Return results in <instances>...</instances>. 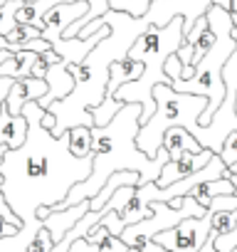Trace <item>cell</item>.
<instances>
[{
    "mask_svg": "<svg viewBox=\"0 0 237 252\" xmlns=\"http://www.w3.org/2000/svg\"><path fill=\"white\" fill-rule=\"evenodd\" d=\"M212 156H215V154H212V151H207V149H203L200 154L183 151L176 161H168V163L163 166V173H161V178L156 181V183H158V188H168V186H173V183H178V181H183V178H188V176L198 173L200 168H205V166H207V161H210Z\"/></svg>",
    "mask_w": 237,
    "mask_h": 252,
    "instance_id": "9",
    "label": "cell"
},
{
    "mask_svg": "<svg viewBox=\"0 0 237 252\" xmlns=\"http://www.w3.org/2000/svg\"><path fill=\"white\" fill-rule=\"evenodd\" d=\"M45 82H47V94L37 101L42 109H50L55 101L67 99V96L72 94V89H74V77H72L67 62L52 64V67L47 69V74H45Z\"/></svg>",
    "mask_w": 237,
    "mask_h": 252,
    "instance_id": "11",
    "label": "cell"
},
{
    "mask_svg": "<svg viewBox=\"0 0 237 252\" xmlns=\"http://www.w3.org/2000/svg\"><path fill=\"white\" fill-rule=\"evenodd\" d=\"M5 3H8V0H0V8H3V5H5Z\"/></svg>",
    "mask_w": 237,
    "mask_h": 252,
    "instance_id": "35",
    "label": "cell"
},
{
    "mask_svg": "<svg viewBox=\"0 0 237 252\" xmlns=\"http://www.w3.org/2000/svg\"><path fill=\"white\" fill-rule=\"evenodd\" d=\"M220 158L225 161L227 168H230L232 163H237V131L227 136V141H225V146H222V151H220Z\"/></svg>",
    "mask_w": 237,
    "mask_h": 252,
    "instance_id": "22",
    "label": "cell"
},
{
    "mask_svg": "<svg viewBox=\"0 0 237 252\" xmlns=\"http://www.w3.org/2000/svg\"><path fill=\"white\" fill-rule=\"evenodd\" d=\"M166 74H168L171 82H173V79H183V62H180V57H178L176 52L166 60Z\"/></svg>",
    "mask_w": 237,
    "mask_h": 252,
    "instance_id": "24",
    "label": "cell"
},
{
    "mask_svg": "<svg viewBox=\"0 0 237 252\" xmlns=\"http://www.w3.org/2000/svg\"><path fill=\"white\" fill-rule=\"evenodd\" d=\"M222 82H225V99L220 109L215 111V119L210 126H200L198 131V144L215 156H220L225 141L230 134L237 131V50L230 55L227 64L222 67Z\"/></svg>",
    "mask_w": 237,
    "mask_h": 252,
    "instance_id": "6",
    "label": "cell"
},
{
    "mask_svg": "<svg viewBox=\"0 0 237 252\" xmlns=\"http://www.w3.org/2000/svg\"><path fill=\"white\" fill-rule=\"evenodd\" d=\"M109 8L116 13H126L131 18H144L151 8V0H109Z\"/></svg>",
    "mask_w": 237,
    "mask_h": 252,
    "instance_id": "20",
    "label": "cell"
},
{
    "mask_svg": "<svg viewBox=\"0 0 237 252\" xmlns=\"http://www.w3.org/2000/svg\"><path fill=\"white\" fill-rule=\"evenodd\" d=\"M25 3H35V0H25Z\"/></svg>",
    "mask_w": 237,
    "mask_h": 252,
    "instance_id": "36",
    "label": "cell"
},
{
    "mask_svg": "<svg viewBox=\"0 0 237 252\" xmlns=\"http://www.w3.org/2000/svg\"><path fill=\"white\" fill-rule=\"evenodd\" d=\"M3 183H5V178H3V173H0V188H3Z\"/></svg>",
    "mask_w": 237,
    "mask_h": 252,
    "instance_id": "34",
    "label": "cell"
},
{
    "mask_svg": "<svg viewBox=\"0 0 237 252\" xmlns=\"http://www.w3.org/2000/svg\"><path fill=\"white\" fill-rule=\"evenodd\" d=\"M212 5L222 8V10L232 18V23L237 25V0H212Z\"/></svg>",
    "mask_w": 237,
    "mask_h": 252,
    "instance_id": "25",
    "label": "cell"
},
{
    "mask_svg": "<svg viewBox=\"0 0 237 252\" xmlns=\"http://www.w3.org/2000/svg\"><path fill=\"white\" fill-rule=\"evenodd\" d=\"M91 10V5L87 0H74V3H59L55 8H50L42 18L45 30H42V40H52V37H64L67 28L74 25L79 18H84Z\"/></svg>",
    "mask_w": 237,
    "mask_h": 252,
    "instance_id": "8",
    "label": "cell"
},
{
    "mask_svg": "<svg viewBox=\"0 0 237 252\" xmlns=\"http://www.w3.org/2000/svg\"><path fill=\"white\" fill-rule=\"evenodd\" d=\"M232 193H237V188L232 186L230 178H215V181H205V183L195 186L190 195H193L203 208H207L212 198H217V195H232Z\"/></svg>",
    "mask_w": 237,
    "mask_h": 252,
    "instance_id": "17",
    "label": "cell"
},
{
    "mask_svg": "<svg viewBox=\"0 0 237 252\" xmlns=\"http://www.w3.org/2000/svg\"><path fill=\"white\" fill-rule=\"evenodd\" d=\"M141 114H144L141 104H124V109L106 126H94L91 129V136H94L91 176L87 181L77 183L59 205L50 208L52 213L67 210V208L79 205L82 200L96 198L99 190L106 186V181L118 171H136V173H141L144 183H156L161 178L163 166L171 161V156L161 149L158 158H148L136 146V136H139V129H141Z\"/></svg>",
    "mask_w": 237,
    "mask_h": 252,
    "instance_id": "3",
    "label": "cell"
},
{
    "mask_svg": "<svg viewBox=\"0 0 237 252\" xmlns=\"http://www.w3.org/2000/svg\"><path fill=\"white\" fill-rule=\"evenodd\" d=\"M37 37H42V30L35 28V25H18L15 30H10V32L5 35L10 52H20L28 42H32V40H37Z\"/></svg>",
    "mask_w": 237,
    "mask_h": 252,
    "instance_id": "19",
    "label": "cell"
},
{
    "mask_svg": "<svg viewBox=\"0 0 237 252\" xmlns=\"http://www.w3.org/2000/svg\"><path fill=\"white\" fill-rule=\"evenodd\" d=\"M42 230V220H32V222H25L15 235L10 237H3L0 240V252H28L30 242L35 240V235Z\"/></svg>",
    "mask_w": 237,
    "mask_h": 252,
    "instance_id": "16",
    "label": "cell"
},
{
    "mask_svg": "<svg viewBox=\"0 0 237 252\" xmlns=\"http://www.w3.org/2000/svg\"><path fill=\"white\" fill-rule=\"evenodd\" d=\"M183 25H185V20L176 18L166 28H148L129 52L134 60L144 62V74L136 82L118 87V92L114 94V101L116 104H141L144 106L141 126L156 114V99H153L156 84H171V79L166 74V60L185 45Z\"/></svg>",
    "mask_w": 237,
    "mask_h": 252,
    "instance_id": "4",
    "label": "cell"
},
{
    "mask_svg": "<svg viewBox=\"0 0 237 252\" xmlns=\"http://www.w3.org/2000/svg\"><path fill=\"white\" fill-rule=\"evenodd\" d=\"M10 55H13L10 50H3V52H0V64H3ZM13 84H15V79H10V77H0V114H3V109H5V99H8Z\"/></svg>",
    "mask_w": 237,
    "mask_h": 252,
    "instance_id": "21",
    "label": "cell"
},
{
    "mask_svg": "<svg viewBox=\"0 0 237 252\" xmlns=\"http://www.w3.org/2000/svg\"><path fill=\"white\" fill-rule=\"evenodd\" d=\"M161 149L171 156V161H176L183 151H193V154H200L203 146L198 144V139L188 131V129H180V126H173V129H168L163 134V144Z\"/></svg>",
    "mask_w": 237,
    "mask_h": 252,
    "instance_id": "14",
    "label": "cell"
},
{
    "mask_svg": "<svg viewBox=\"0 0 237 252\" xmlns=\"http://www.w3.org/2000/svg\"><path fill=\"white\" fill-rule=\"evenodd\" d=\"M101 28H109V35L87 55L84 62L69 64V72L74 77L72 94L67 99H62V101H55L47 109L57 119L55 129H52V136H62L69 129H74V126H87V129H94L91 109L101 106L104 99H106L111 64L118 62V60H124L131 52V47L151 28V23L146 18H131L126 13L109 10L106 15L96 18L84 30H79L77 37L87 40V37L96 35Z\"/></svg>",
    "mask_w": 237,
    "mask_h": 252,
    "instance_id": "2",
    "label": "cell"
},
{
    "mask_svg": "<svg viewBox=\"0 0 237 252\" xmlns=\"http://www.w3.org/2000/svg\"><path fill=\"white\" fill-rule=\"evenodd\" d=\"M3 50H8V40H5V37H0V52H3Z\"/></svg>",
    "mask_w": 237,
    "mask_h": 252,
    "instance_id": "30",
    "label": "cell"
},
{
    "mask_svg": "<svg viewBox=\"0 0 237 252\" xmlns=\"http://www.w3.org/2000/svg\"><path fill=\"white\" fill-rule=\"evenodd\" d=\"M25 139H28V119L13 116L3 109V114H0V144L15 151L25 144Z\"/></svg>",
    "mask_w": 237,
    "mask_h": 252,
    "instance_id": "13",
    "label": "cell"
},
{
    "mask_svg": "<svg viewBox=\"0 0 237 252\" xmlns=\"http://www.w3.org/2000/svg\"><path fill=\"white\" fill-rule=\"evenodd\" d=\"M153 99H156V114L141 126L139 136H136V146L148 158H158L161 156L163 134L168 129H173V126L188 129L193 136H198V131H200V114L207 106L205 96L180 94L171 84H156Z\"/></svg>",
    "mask_w": 237,
    "mask_h": 252,
    "instance_id": "5",
    "label": "cell"
},
{
    "mask_svg": "<svg viewBox=\"0 0 237 252\" xmlns=\"http://www.w3.org/2000/svg\"><path fill=\"white\" fill-rule=\"evenodd\" d=\"M15 232H18V227L10 225L8 220H3V215H0V240H3V237H10V235H15Z\"/></svg>",
    "mask_w": 237,
    "mask_h": 252,
    "instance_id": "27",
    "label": "cell"
},
{
    "mask_svg": "<svg viewBox=\"0 0 237 252\" xmlns=\"http://www.w3.org/2000/svg\"><path fill=\"white\" fill-rule=\"evenodd\" d=\"M91 210V200H82L79 205H74V208H67V210H57V213H52L50 210V215L42 220V227L50 232V237H52V242L57 245L82 218H84V213H89Z\"/></svg>",
    "mask_w": 237,
    "mask_h": 252,
    "instance_id": "12",
    "label": "cell"
},
{
    "mask_svg": "<svg viewBox=\"0 0 237 252\" xmlns=\"http://www.w3.org/2000/svg\"><path fill=\"white\" fill-rule=\"evenodd\" d=\"M215 250L217 252H232V250H237V227L232 232H227V235H220L215 240Z\"/></svg>",
    "mask_w": 237,
    "mask_h": 252,
    "instance_id": "23",
    "label": "cell"
},
{
    "mask_svg": "<svg viewBox=\"0 0 237 252\" xmlns=\"http://www.w3.org/2000/svg\"><path fill=\"white\" fill-rule=\"evenodd\" d=\"M10 149L8 146H3V144H0V166H3V161H5V154H8Z\"/></svg>",
    "mask_w": 237,
    "mask_h": 252,
    "instance_id": "29",
    "label": "cell"
},
{
    "mask_svg": "<svg viewBox=\"0 0 237 252\" xmlns=\"http://www.w3.org/2000/svg\"><path fill=\"white\" fill-rule=\"evenodd\" d=\"M230 171H232V173H237V163H232V166H230Z\"/></svg>",
    "mask_w": 237,
    "mask_h": 252,
    "instance_id": "33",
    "label": "cell"
},
{
    "mask_svg": "<svg viewBox=\"0 0 237 252\" xmlns=\"http://www.w3.org/2000/svg\"><path fill=\"white\" fill-rule=\"evenodd\" d=\"M69 252H101V250H99V242H96V245H91V242H87L84 237H79V240H74V242H72Z\"/></svg>",
    "mask_w": 237,
    "mask_h": 252,
    "instance_id": "26",
    "label": "cell"
},
{
    "mask_svg": "<svg viewBox=\"0 0 237 252\" xmlns=\"http://www.w3.org/2000/svg\"><path fill=\"white\" fill-rule=\"evenodd\" d=\"M47 94V82L37 79V77H28V79H15L8 99H5V111L13 116H23L25 104L30 101H40Z\"/></svg>",
    "mask_w": 237,
    "mask_h": 252,
    "instance_id": "10",
    "label": "cell"
},
{
    "mask_svg": "<svg viewBox=\"0 0 237 252\" xmlns=\"http://www.w3.org/2000/svg\"><path fill=\"white\" fill-rule=\"evenodd\" d=\"M67 136H69V151H72L77 158L91 156V149H94L91 129H87V126H74V129L67 131Z\"/></svg>",
    "mask_w": 237,
    "mask_h": 252,
    "instance_id": "18",
    "label": "cell"
},
{
    "mask_svg": "<svg viewBox=\"0 0 237 252\" xmlns=\"http://www.w3.org/2000/svg\"><path fill=\"white\" fill-rule=\"evenodd\" d=\"M210 225H212V208H207L203 218H185L173 230L158 232L153 240L171 252H200L210 237Z\"/></svg>",
    "mask_w": 237,
    "mask_h": 252,
    "instance_id": "7",
    "label": "cell"
},
{
    "mask_svg": "<svg viewBox=\"0 0 237 252\" xmlns=\"http://www.w3.org/2000/svg\"><path fill=\"white\" fill-rule=\"evenodd\" d=\"M232 37H235V40H237V25H235V28H232Z\"/></svg>",
    "mask_w": 237,
    "mask_h": 252,
    "instance_id": "32",
    "label": "cell"
},
{
    "mask_svg": "<svg viewBox=\"0 0 237 252\" xmlns=\"http://www.w3.org/2000/svg\"><path fill=\"white\" fill-rule=\"evenodd\" d=\"M42 109L37 101L25 104L23 116L28 119V139L20 149L8 151L0 166L5 183L3 193L8 205L23 222L37 220L40 208L59 205L69 190L87 181L94 168V154L87 158H77L69 151V136H52L42 126Z\"/></svg>",
    "mask_w": 237,
    "mask_h": 252,
    "instance_id": "1",
    "label": "cell"
},
{
    "mask_svg": "<svg viewBox=\"0 0 237 252\" xmlns=\"http://www.w3.org/2000/svg\"><path fill=\"white\" fill-rule=\"evenodd\" d=\"M37 57H40V52H30V50L13 52L3 64H0V77H10V79H28V77H32V67H35Z\"/></svg>",
    "mask_w": 237,
    "mask_h": 252,
    "instance_id": "15",
    "label": "cell"
},
{
    "mask_svg": "<svg viewBox=\"0 0 237 252\" xmlns=\"http://www.w3.org/2000/svg\"><path fill=\"white\" fill-rule=\"evenodd\" d=\"M55 124H57V119H55V114H50V111H45V116H42V126L45 129H55Z\"/></svg>",
    "mask_w": 237,
    "mask_h": 252,
    "instance_id": "28",
    "label": "cell"
},
{
    "mask_svg": "<svg viewBox=\"0 0 237 252\" xmlns=\"http://www.w3.org/2000/svg\"><path fill=\"white\" fill-rule=\"evenodd\" d=\"M5 203V193H3V188H0V205Z\"/></svg>",
    "mask_w": 237,
    "mask_h": 252,
    "instance_id": "31",
    "label": "cell"
}]
</instances>
